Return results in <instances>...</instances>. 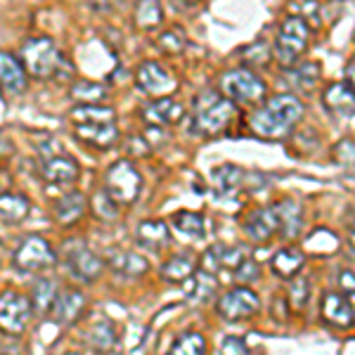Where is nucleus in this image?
<instances>
[{"mask_svg": "<svg viewBox=\"0 0 355 355\" xmlns=\"http://www.w3.org/2000/svg\"><path fill=\"white\" fill-rule=\"evenodd\" d=\"M0 88L10 95H17L26 88V69L8 50H0Z\"/></svg>", "mask_w": 355, "mask_h": 355, "instance_id": "a211bd4d", "label": "nucleus"}, {"mask_svg": "<svg viewBox=\"0 0 355 355\" xmlns=\"http://www.w3.org/2000/svg\"><path fill=\"white\" fill-rule=\"evenodd\" d=\"M173 225L178 232L187 234V237L202 239L206 232V220L202 214H192V211H178L173 216Z\"/></svg>", "mask_w": 355, "mask_h": 355, "instance_id": "473e14b6", "label": "nucleus"}, {"mask_svg": "<svg viewBox=\"0 0 355 355\" xmlns=\"http://www.w3.org/2000/svg\"><path fill=\"white\" fill-rule=\"evenodd\" d=\"M324 107L327 112H331L339 119H353L355 110V95H353V85L351 83H331L324 90Z\"/></svg>", "mask_w": 355, "mask_h": 355, "instance_id": "6ab92c4d", "label": "nucleus"}, {"mask_svg": "<svg viewBox=\"0 0 355 355\" xmlns=\"http://www.w3.org/2000/svg\"><path fill=\"white\" fill-rule=\"evenodd\" d=\"M311 299V279L303 277V275H294L289 284V301L296 311H301L303 306Z\"/></svg>", "mask_w": 355, "mask_h": 355, "instance_id": "4c0bfd02", "label": "nucleus"}, {"mask_svg": "<svg viewBox=\"0 0 355 355\" xmlns=\"http://www.w3.org/2000/svg\"><path fill=\"white\" fill-rule=\"evenodd\" d=\"M90 209H93L95 218L102 220V223H114V220L119 218V204L114 202V199L105 190H100V192L95 194Z\"/></svg>", "mask_w": 355, "mask_h": 355, "instance_id": "e433bc0d", "label": "nucleus"}, {"mask_svg": "<svg viewBox=\"0 0 355 355\" xmlns=\"http://www.w3.org/2000/svg\"><path fill=\"white\" fill-rule=\"evenodd\" d=\"M303 263H306V256H303L296 246H284V249H279L277 254L272 256L270 266H272V272L277 275V277L291 279L294 275H299Z\"/></svg>", "mask_w": 355, "mask_h": 355, "instance_id": "a878e982", "label": "nucleus"}, {"mask_svg": "<svg viewBox=\"0 0 355 355\" xmlns=\"http://www.w3.org/2000/svg\"><path fill=\"white\" fill-rule=\"evenodd\" d=\"M142 119L150 125L164 128V125H175L185 119V105L173 100V97H157L142 107Z\"/></svg>", "mask_w": 355, "mask_h": 355, "instance_id": "f8f14e48", "label": "nucleus"}, {"mask_svg": "<svg viewBox=\"0 0 355 355\" xmlns=\"http://www.w3.org/2000/svg\"><path fill=\"white\" fill-rule=\"evenodd\" d=\"M31 204L24 194L19 192H3L0 194V223L5 225H19L21 220H26Z\"/></svg>", "mask_w": 355, "mask_h": 355, "instance_id": "5701e85b", "label": "nucleus"}, {"mask_svg": "<svg viewBox=\"0 0 355 355\" xmlns=\"http://www.w3.org/2000/svg\"><path fill=\"white\" fill-rule=\"evenodd\" d=\"M159 48L164 50L166 55H180L185 50V33L180 28H171V31H164L159 36Z\"/></svg>", "mask_w": 355, "mask_h": 355, "instance_id": "58836bf2", "label": "nucleus"}, {"mask_svg": "<svg viewBox=\"0 0 355 355\" xmlns=\"http://www.w3.org/2000/svg\"><path fill=\"white\" fill-rule=\"evenodd\" d=\"M182 5H194V3H199V0H180Z\"/></svg>", "mask_w": 355, "mask_h": 355, "instance_id": "09e8293b", "label": "nucleus"}, {"mask_svg": "<svg viewBox=\"0 0 355 355\" xmlns=\"http://www.w3.org/2000/svg\"><path fill=\"white\" fill-rule=\"evenodd\" d=\"M164 21V8L162 0H137L135 3V24L145 31L159 28Z\"/></svg>", "mask_w": 355, "mask_h": 355, "instance_id": "c85d7f7f", "label": "nucleus"}, {"mask_svg": "<svg viewBox=\"0 0 355 355\" xmlns=\"http://www.w3.org/2000/svg\"><path fill=\"white\" fill-rule=\"evenodd\" d=\"M216 311L227 322H239V320H249L251 315L261 311V299L254 289L242 284V287H232L230 291H225L218 299Z\"/></svg>", "mask_w": 355, "mask_h": 355, "instance_id": "1a4fd4ad", "label": "nucleus"}, {"mask_svg": "<svg viewBox=\"0 0 355 355\" xmlns=\"http://www.w3.org/2000/svg\"><path fill=\"white\" fill-rule=\"evenodd\" d=\"M242 180H244V171L234 164H220L211 171V185H214L216 194H220V197L237 190L242 185Z\"/></svg>", "mask_w": 355, "mask_h": 355, "instance_id": "bb28decb", "label": "nucleus"}, {"mask_svg": "<svg viewBox=\"0 0 355 355\" xmlns=\"http://www.w3.org/2000/svg\"><path fill=\"white\" fill-rule=\"evenodd\" d=\"M223 346H225V355H246L242 339H225Z\"/></svg>", "mask_w": 355, "mask_h": 355, "instance_id": "c03bdc74", "label": "nucleus"}, {"mask_svg": "<svg viewBox=\"0 0 355 355\" xmlns=\"http://www.w3.org/2000/svg\"><path fill=\"white\" fill-rule=\"evenodd\" d=\"M76 135L81 137L83 145L93 150L107 152L119 142V128L114 121H90V123H76Z\"/></svg>", "mask_w": 355, "mask_h": 355, "instance_id": "4468645a", "label": "nucleus"}, {"mask_svg": "<svg viewBox=\"0 0 355 355\" xmlns=\"http://www.w3.org/2000/svg\"><path fill=\"white\" fill-rule=\"evenodd\" d=\"M110 268L121 277H142L150 270V261L142 254H133V251H112Z\"/></svg>", "mask_w": 355, "mask_h": 355, "instance_id": "4be33fe9", "label": "nucleus"}, {"mask_svg": "<svg viewBox=\"0 0 355 355\" xmlns=\"http://www.w3.org/2000/svg\"><path fill=\"white\" fill-rule=\"evenodd\" d=\"M69 270H71L73 279L90 284L105 272V261L90 249H76L69 254Z\"/></svg>", "mask_w": 355, "mask_h": 355, "instance_id": "f3484780", "label": "nucleus"}, {"mask_svg": "<svg viewBox=\"0 0 355 355\" xmlns=\"http://www.w3.org/2000/svg\"><path fill=\"white\" fill-rule=\"evenodd\" d=\"M57 282L50 277H43L33 284V294H31V306H33V313H41V315H50L53 311V303L57 299Z\"/></svg>", "mask_w": 355, "mask_h": 355, "instance_id": "cd10ccee", "label": "nucleus"}, {"mask_svg": "<svg viewBox=\"0 0 355 355\" xmlns=\"http://www.w3.org/2000/svg\"><path fill=\"white\" fill-rule=\"evenodd\" d=\"M90 5H93L95 10L107 12V10H116L119 5H123V0H90Z\"/></svg>", "mask_w": 355, "mask_h": 355, "instance_id": "49530a36", "label": "nucleus"}, {"mask_svg": "<svg viewBox=\"0 0 355 355\" xmlns=\"http://www.w3.org/2000/svg\"><path fill=\"white\" fill-rule=\"evenodd\" d=\"M76 123H90V121H114V110L107 105H78L71 112Z\"/></svg>", "mask_w": 355, "mask_h": 355, "instance_id": "f704fd0d", "label": "nucleus"}, {"mask_svg": "<svg viewBox=\"0 0 355 355\" xmlns=\"http://www.w3.org/2000/svg\"><path fill=\"white\" fill-rule=\"evenodd\" d=\"M272 50L268 48L266 43H251L249 48L244 50V57H251V64H266L270 60Z\"/></svg>", "mask_w": 355, "mask_h": 355, "instance_id": "a19ab883", "label": "nucleus"}, {"mask_svg": "<svg viewBox=\"0 0 355 355\" xmlns=\"http://www.w3.org/2000/svg\"><path fill=\"white\" fill-rule=\"evenodd\" d=\"M322 318L324 322L336 329H351L353 327V299H348L341 291H327L322 296Z\"/></svg>", "mask_w": 355, "mask_h": 355, "instance_id": "ddd939ff", "label": "nucleus"}, {"mask_svg": "<svg viewBox=\"0 0 355 355\" xmlns=\"http://www.w3.org/2000/svg\"><path fill=\"white\" fill-rule=\"evenodd\" d=\"M303 102L291 93H279L249 116V128L263 140H287L303 119Z\"/></svg>", "mask_w": 355, "mask_h": 355, "instance_id": "f257e3e1", "label": "nucleus"}, {"mask_svg": "<svg viewBox=\"0 0 355 355\" xmlns=\"http://www.w3.org/2000/svg\"><path fill=\"white\" fill-rule=\"evenodd\" d=\"M69 95L78 105H102V100H107V88L95 81H76L69 90Z\"/></svg>", "mask_w": 355, "mask_h": 355, "instance_id": "7c9ffc66", "label": "nucleus"}, {"mask_svg": "<svg viewBox=\"0 0 355 355\" xmlns=\"http://www.w3.org/2000/svg\"><path fill=\"white\" fill-rule=\"evenodd\" d=\"M83 339L90 348H93V351L105 353V351H112V348L116 346V329H114V324L107 318H100V320H95L88 329H85Z\"/></svg>", "mask_w": 355, "mask_h": 355, "instance_id": "b1692460", "label": "nucleus"}, {"mask_svg": "<svg viewBox=\"0 0 355 355\" xmlns=\"http://www.w3.org/2000/svg\"><path fill=\"white\" fill-rule=\"evenodd\" d=\"M116 204H135L142 192V173L128 159L112 164L105 173V187H102Z\"/></svg>", "mask_w": 355, "mask_h": 355, "instance_id": "39448f33", "label": "nucleus"}, {"mask_svg": "<svg viewBox=\"0 0 355 355\" xmlns=\"http://www.w3.org/2000/svg\"><path fill=\"white\" fill-rule=\"evenodd\" d=\"M308 43H311V28L308 21L299 15H291L282 21L275 38V48L272 55L277 57V62L282 67H294L296 60L306 53Z\"/></svg>", "mask_w": 355, "mask_h": 355, "instance_id": "20e7f679", "label": "nucleus"}, {"mask_svg": "<svg viewBox=\"0 0 355 355\" xmlns=\"http://www.w3.org/2000/svg\"><path fill=\"white\" fill-rule=\"evenodd\" d=\"M277 232H279V220L272 206L254 211V214H249V218L244 220V234L256 244L268 242V239H272Z\"/></svg>", "mask_w": 355, "mask_h": 355, "instance_id": "dca6fc26", "label": "nucleus"}, {"mask_svg": "<svg viewBox=\"0 0 355 355\" xmlns=\"http://www.w3.org/2000/svg\"><path fill=\"white\" fill-rule=\"evenodd\" d=\"M64 355H81V353H76V351H69V353H64Z\"/></svg>", "mask_w": 355, "mask_h": 355, "instance_id": "8fccbe9b", "label": "nucleus"}, {"mask_svg": "<svg viewBox=\"0 0 355 355\" xmlns=\"http://www.w3.org/2000/svg\"><path fill=\"white\" fill-rule=\"evenodd\" d=\"M294 85L301 90H313L320 81V67L315 62H303L299 67H289Z\"/></svg>", "mask_w": 355, "mask_h": 355, "instance_id": "c9c22d12", "label": "nucleus"}, {"mask_svg": "<svg viewBox=\"0 0 355 355\" xmlns=\"http://www.w3.org/2000/svg\"><path fill=\"white\" fill-rule=\"evenodd\" d=\"M275 214H277V220H279V232H284L287 237H294L296 232H299L301 227V209L296 202H291V199H287V202H279L272 206Z\"/></svg>", "mask_w": 355, "mask_h": 355, "instance_id": "c756f323", "label": "nucleus"}, {"mask_svg": "<svg viewBox=\"0 0 355 355\" xmlns=\"http://www.w3.org/2000/svg\"><path fill=\"white\" fill-rule=\"evenodd\" d=\"M197 272V261L192 254H175L173 259H168L162 268V277L171 284H182Z\"/></svg>", "mask_w": 355, "mask_h": 355, "instance_id": "393cba45", "label": "nucleus"}, {"mask_svg": "<svg viewBox=\"0 0 355 355\" xmlns=\"http://www.w3.org/2000/svg\"><path fill=\"white\" fill-rule=\"evenodd\" d=\"M85 311V296L78 289H62L57 291V299L53 303V320L57 324H76Z\"/></svg>", "mask_w": 355, "mask_h": 355, "instance_id": "2eb2a0df", "label": "nucleus"}, {"mask_svg": "<svg viewBox=\"0 0 355 355\" xmlns=\"http://www.w3.org/2000/svg\"><path fill=\"white\" fill-rule=\"evenodd\" d=\"M130 154H147L150 152V145H147V140H142V137H130Z\"/></svg>", "mask_w": 355, "mask_h": 355, "instance_id": "a18cd8bd", "label": "nucleus"}, {"mask_svg": "<svg viewBox=\"0 0 355 355\" xmlns=\"http://www.w3.org/2000/svg\"><path fill=\"white\" fill-rule=\"evenodd\" d=\"M166 355H206V339L199 331H182Z\"/></svg>", "mask_w": 355, "mask_h": 355, "instance_id": "2f4dec72", "label": "nucleus"}, {"mask_svg": "<svg viewBox=\"0 0 355 355\" xmlns=\"http://www.w3.org/2000/svg\"><path fill=\"white\" fill-rule=\"evenodd\" d=\"M353 154H355V147H353V140L351 137H343L339 145L334 147V159L339 164H353Z\"/></svg>", "mask_w": 355, "mask_h": 355, "instance_id": "79ce46f5", "label": "nucleus"}, {"mask_svg": "<svg viewBox=\"0 0 355 355\" xmlns=\"http://www.w3.org/2000/svg\"><path fill=\"white\" fill-rule=\"evenodd\" d=\"M21 64L31 76L36 78H53L62 71L64 57L57 50L53 38L33 36L21 43Z\"/></svg>", "mask_w": 355, "mask_h": 355, "instance_id": "7ed1b4c3", "label": "nucleus"}, {"mask_svg": "<svg viewBox=\"0 0 355 355\" xmlns=\"http://www.w3.org/2000/svg\"><path fill=\"white\" fill-rule=\"evenodd\" d=\"M31 318H33V306L28 301V296L12 289L0 294V331L3 334L10 336L24 334Z\"/></svg>", "mask_w": 355, "mask_h": 355, "instance_id": "6e6552de", "label": "nucleus"}, {"mask_svg": "<svg viewBox=\"0 0 355 355\" xmlns=\"http://www.w3.org/2000/svg\"><path fill=\"white\" fill-rule=\"evenodd\" d=\"M220 90L225 93L227 100L242 102V105H259L263 97H266V83H263V78L246 67H237L223 73Z\"/></svg>", "mask_w": 355, "mask_h": 355, "instance_id": "423d86ee", "label": "nucleus"}, {"mask_svg": "<svg viewBox=\"0 0 355 355\" xmlns=\"http://www.w3.org/2000/svg\"><path fill=\"white\" fill-rule=\"evenodd\" d=\"M57 263L53 244L41 234H28L19 242L12 256V266L19 272H45Z\"/></svg>", "mask_w": 355, "mask_h": 355, "instance_id": "0eeeda50", "label": "nucleus"}, {"mask_svg": "<svg viewBox=\"0 0 355 355\" xmlns=\"http://www.w3.org/2000/svg\"><path fill=\"white\" fill-rule=\"evenodd\" d=\"M12 152H15L12 142H10V140H0V159L10 157V154H12Z\"/></svg>", "mask_w": 355, "mask_h": 355, "instance_id": "de8ad7c7", "label": "nucleus"}, {"mask_svg": "<svg viewBox=\"0 0 355 355\" xmlns=\"http://www.w3.org/2000/svg\"><path fill=\"white\" fill-rule=\"evenodd\" d=\"M190 279H192V287H190V291H187L190 301H194V303L211 301V296H214V291H216V277H214V275L206 272V270H197Z\"/></svg>", "mask_w": 355, "mask_h": 355, "instance_id": "72a5a7b5", "label": "nucleus"}, {"mask_svg": "<svg viewBox=\"0 0 355 355\" xmlns=\"http://www.w3.org/2000/svg\"><path fill=\"white\" fill-rule=\"evenodd\" d=\"M341 294H346L348 299H353V291H355V282H353V270H343L341 272Z\"/></svg>", "mask_w": 355, "mask_h": 355, "instance_id": "37998d69", "label": "nucleus"}, {"mask_svg": "<svg viewBox=\"0 0 355 355\" xmlns=\"http://www.w3.org/2000/svg\"><path fill=\"white\" fill-rule=\"evenodd\" d=\"M237 119V105L227 97H218L211 90H206L197 97V114L192 121V133L214 137L225 133Z\"/></svg>", "mask_w": 355, "mask_h": 355, "instance_id": "f03ea898", "label": "nucleus"}, {"mask_svg": "<svg viewBox=\"0 0 355 355\" xmlns=\"http://www.w3.org/2000/svg\"><path fill=\"white\" fill-rule=\"evenodd\" d=\"M55 142H48L45 150L41 147L43 152V159H41V175L45 182L50 185H71V182L78 180L81 175V168H78L76 159L69 157L64 152H53Z\"/></svg>", "mask_w": 355, "mask_h": 355, "instance_id": "9d476101", "label": "nucleus"}, {"mask_svg": "<svg viewBox=\"0 0 355 355\" xmlns=\"http://www.w3.org/2000/svg\"><path fill=\"white\" fill-rule=\"evenodd\" d=\"M88 211V202H85L83 192H69L64 197H60L53 206V214H55V220L60 225H76L78 220L85 216Z\"/></svg>", "mask_w": 355, "mask_h": 355, "instance_id": "412c9836", "label": "nucleus"}, {"mask_svg": "<svg viewBox=\"0 0 355 355\" xmlns=\"http://www.w3.org/2000/svg\"><path fill=\"white\" fill-rule=\"evenodd\" d=\"M135 81L142 93L152 97H168V93H173L178 85L175 78L162 64H157V62H142L140 69H137Z\"/></svg>", "mask_w": 355, "mask_h": 355, "instance_id": "9b49d317", "label": "nucleus"}, {"mask_svg": "<svg viewBox=\"0 0 355 355\" xmlns=\"http://www.w3.org/2000/svg\"><path fill=\"white\" fill-rule=\"evenodd\" d=\"M232 277L237 279V282H242V284H249V282H256V279L261 277V270H259V266H256V263L251 261V259H244L232 270Z\"/></svg>", "mask_w": 355, "mask_h": 355, "instance_id": "ea45409f", "label": "nucleus"}, {"mask_svg": "<svg viewBox=\"0 0 355 355\" xmlns=\"http://www.w3.org/2000/svg\"><path fill=\"white\" fill-rule=\"evenodd\" d=\"M135 242L140 246H145V249H152V251L164 249V246L171 242L168 223L164 218L142 220L140 225L135 227Z\"/></svg>", "mask_w": 355, "mask_h": 355, "instance_id": "aec40b11", "label": "nucleus"}]
</instances>
